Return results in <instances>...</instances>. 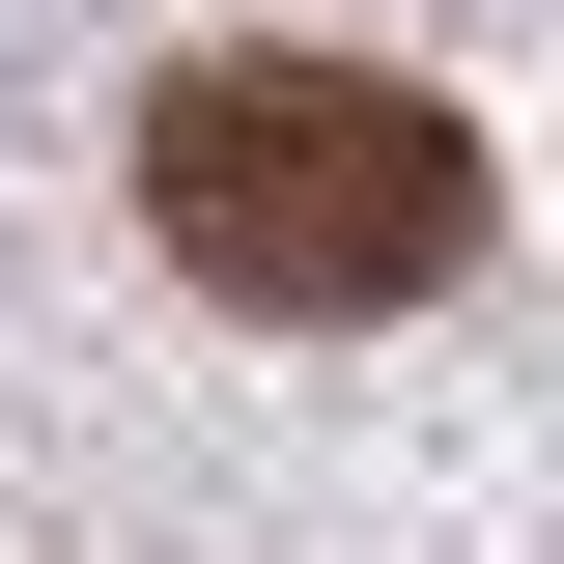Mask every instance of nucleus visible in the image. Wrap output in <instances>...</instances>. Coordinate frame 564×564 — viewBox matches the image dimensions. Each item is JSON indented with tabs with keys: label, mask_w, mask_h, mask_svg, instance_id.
Returning a JSON list of instances; mask_svg holds the SVG:
<instances>
[{
	"label": "nucleus",
	"mask_w": 564,
	"mask_h": 564,
	"mask_svg": "<svg viewBox=\"0 0 564 564\" xmlns=\"http://www.w3.org/2000/svg\"><path fill=\"white\" fill-rule=\"evenodd\" d=\"M141 226L226 311L339 339V311H423V282L480 254V113H423L367 57H170L141 85Z\"/></svg>",
	"instance_id": "1"
}]
</instances>
